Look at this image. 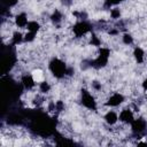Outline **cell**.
Returning a JSON list of instances; mask_svg holds the SVG:
<instances>
[{
  "mask_svg": "<svg viewBox=\"0 0 147 147\" xmlns=\"http://www.w3.org/2000/svg\"><path fill=\"white\" fill-rule=\"evenodd\" d=\"M68 67L67 63L57 57V56H54L52 57L49 61H48V64H47V68H48V71L52 74V76L56 79H63L67 77V70H68Z\"/></svg>",
  "mask_w": 147,
  "mask_h": 147,
  "instance_id": "1",
  "label": "cell"
},
{
  "mask_svg": "<svg viewBox=\"0 0 147 147\" xmlns=\"http://www.w3.org/2000/svg\"><path fill=\"white\" fill-rule=\"evenodd\" d=\"M110 55H111V49L110 48L105 47V46L99 47L96 56L92 61H90V67L95 68V69H102V68L107 67V64L109 62V59H110Z\"/></svg>",
  "mask_w": 147,
  "mask_h": 147,
  "instance_id": "2",
  "label": "cell"
},
{
  "mask_svg": "<svg viewBox=\"0 0 147 147\" xmlns=\"http://www.w3.org/2000/svg\"><path fill=\"white\" fill-rule=\"evenodd\" d=\"M79 101H80L82 107H84L87 110L96 111L99 108V102L95 98V94L88 88H82Z\"/></svg>",
  "mask_w": 147,
  "mask_h": 147,
  "instance_id": "3",
  "label": "cell"
},
{
  "mask_svg": "<svg viewBox=\"0 0 147 147\" xmlns=\"http://www.w3.org/2000/svg\"><path fill=\"white\" fill-rule=\"evenodd\" d=\"M93 30V24L87 20H78L71 26V32L76 38H84L88 36Z\"/></svg>",
  "mask_w": 147,
  "mask_h": 147,
  "instance_id": "4",
  "label": "cell"
},
{
  "mask_svg": "<svg viewBox=\"0 0 147 147\" xmlns=\"http://www.w3.org/2000/svg\"><path fill=\"white\" fill-rule=\"evenodd\" d=\"M125 101H126V96L122 92L116 91V92L110 93L106 98V100L103 102V106L106 108H115V109H117V108L123 107Z\"/></svg>",
  "mask_w": 147,
  "mask_h": 147,
  "instance_id": "5",
  "label": "cell"
},
{
  "mask_svg": "<svg viewBox=\"0 0 147 147\" xmlns=\"http://www.w3.org/2000/svg\"><path fill=\"white\" fill-rule=\"evenodd\" d=\"M130 127V131L132 134L134 136H144L147 131V119L146 117L144 116H140V115H137L136 118L133 119V122L129 125Z\"/></svg>",
  "mask_w": 147,
  "mask_h": 147,
  "instance_id": "6",
  "label": "cell"
},
{
  "mask_svg": "<svg viewBox=\"0 0 147 147\" xmlns=\"http://www.w3.org/2000/svg\"><path fill=\"white\" fill-rule=\"evenodd\" d=\"M137 113L134 111V109L131 106H124L121 107V110H118V117H119V124L126 125L129 126L133 119L136 118Z\"/></svg>",
  "mask_w": 147,
  "mask_h": 147,
  "instance_id": "7",
  "label": "cell"
},
{
  "mask_svg": "<svg viewBox=\"0 0 147 147\" xmlns=\"http://www.w3.org/2000/svg\"><path fill=\"white\" fill-rule=\"evenodd\" d=\"M102 119L105 124L109 127H115L119 123V117H118V110L115 108H107V110L102 115Z\"/></svg>",
  "mask_w": 147,
  "mask_h": 147,
  "instance_id": "8",
  "label": "cell"
},
{
  "mask_svg": "<svg viewBox=\"0 0 147 147\" xmlns=\"http://www.w3.org/2000/svg\"><path fill=\"white\" fill-rule=\"evenodd\" d=\"M20 82H21V85L23 86V88L28 92H32L38 86V82L36 80V78L33 77V75L31 72L23 74L20 78Z\"/></svg>",
  "mask_w": 147,
  "mask_h": 147,
  "instance_id": "9",
  "label": "cell"
},
{
  "mask_svg": "<svg viewBox=\"0 0 147 147\" xmlns=\"http://www.w3.org/2000/svg\"><path fill=\"white\" fill-rule=\"evenodd\" d=\"M29 21H30L29 20V16H28V14L25 11H20L17 14H15L14 17H13L14 25L18 30H25Z\"/></svg>",
  "mask_w": 147,
  "mask_h": 147,
  "instance_id": "10",
  "label": "cell"
},
{
  "mask_svg": "<svg viewBox=\"0 0 147 147\" xmlns=\"http://www.w3.org/2000/svg\"><path fill=\"white\" fill-rule=\"evenodd\" d=\"M146 51L141 46H134L132 49V56L137 64H144L146 63Z\"/></svg>",
  "mask_w": 147,
  "mask_h": 147,
  "instance_id": "11",
  "label": "cell"
},
{
  "mask_svg": "<svg viewBox=\"0 0 147 147\" xmlns=\"http://www.w3.org/2000/svg\"><path fill=\"white\" fill-rule=\"evenodd\" d=\"M49 22L54 25V26H59L62 24L63 20H64V15H63V11L60 10L59 8H55L51 14H49Z\"/></svg>",
  "mask_w": 147,
  "mask_h": 147,
  "instance_id": "12",
  "label": "cell"
},
{
  "mask_svg": "<svg viewBox=\"0 0 147 147\" xmlns=\"http://www.w3.org/2000/svg\"><path fill=\"white\" fill-rule=\"evenodd\" d=\"M37 90H38V93H40L41 95H46L52 91V84L47 79H42V80L38 82Z\"/></svg>",
  "mask_w": 147,
  "mask_h": 147,
  "instance_id": "13",
  "label": "cell"
},
{
  "mask_svg": "<svg viewBox=\"0 0 147 147\" xmlns=\"http://www.w3.org/2000/svg\"><path fill=\"white\" fill-rule=\"evenodd\" d=\"M10 41L15 46H20V45L24 44V33L18 29L15 30L10 36Z\"/></svg>",
  "mask_w": 147,
  "mask_h": 147,
  "instance_id": "14",
  "label": "cell"
},
{
  "mask_svg": "<svg viewBox=\"0 0 147 147\" xmlns=\"http://www.w3.org/2000/svg\"><path fill=\"white\" fill-rule=\"evenodd\" d=\"M87 38H88V44H90L91 46L96 47V48H99V47L102 46V39H101V37H100L98 33H95L94 31H92V32L88 34Z\"/></svg>",
  "mask_w": 147,
  "mask_h": 147,
  "instance_id": "15",
  "label": "cell"
},
{
  "mask_svg": "<svg viewBox=\"0 0 147 147\" xmlns=\"http://www.w3.org/2000/svg\"><path fill=\"white\" fill-rule=\"evenodd\" d=\"M121 41L125 46H133L134 45V37L131 32L124 31L121 33Z\"/></svg>",
  "mask_w": 147,
  "mask_h": 147,
  "instance_id": "16",
  "label": "cell"
},
{
  "mask_svg": "<svg viewBox=\"0 0 147 147\" xmlns=\"http://www.w3.org/2000/svg\"><path fill=\"white\" fill-rule=\"evenodd\" d=\"M41 28H42V25H41V23L39 21H37V20H30L25 30L26 31L34 32V33H39L41 31Z\"/></svg>",
  "mask_w": 147,
  "mask_h": 147,
  "instance_id": "17",
  "label": "cell"
},
{
  "mask_svg": "<svg viewBox=\"0 0 147 147\" xmlns=\"http://www.w3.org/2000/svg\"><path fill=\"white\" fill-rule=\"evenodd\" d=\"M109 17L113 21H119L122 18V9L119 8V6H115L109 9Z\"/></svg>",
  "mask_w": 147,
  "mask_h": 147,
  "instance_id": "18",
  "label": "cell"
},
{
  "mask_svg": "<svg viewBox=\"0 0 147 147\" xmlns=\"http://www.w3.org/2000/svg\"><path fill=\"white\" fill-rule=\"evenodd\" d=\"M91 91H93V93H100L103 90V84L98 80V79H93L91 82Z\"/></svg>",
  "mask_w": 147,
  "mask_h": 147,
  "instance_id": "19",
  "label": "cell"
},
{
  "mask_svg": "<svg viewBox=\"0 0 147 147\" xmlns=\"http://www.w3.org/2000/svg\"><path fill=\"white\" fill-rule=\"evenodd\" d=\"M37 36L38 33H34V32H31V31H26L24 32V44H31L36 39H37Z\"/></svg>",
  "mask_w": 147,
  "mask_h": 147,
  "instance_id": "20",
  "label": "cell"
},
{
  "mask_svg": "<svg viewBox=\"0 0 147 147\" xmlns=\"http://www.w3.org/2000/svg\"><path fill=\"white\" fill-rule=\"evenodd\" d=\"M126 0H105V7L110 9L111 7H115V6H119L121 3L125 2Z\"/></svg>",
  "mask_w": 147,
  "mask_h": 147,
  "instance_id": "21",
  "label": "cell"
},
{
  "mask_svg": "<svg viewBox=\"0 0 147 147\" xmlns=\"http://www.w3.org/2000/svg\"><path fill=\"white\" fill-rule=\"evenodd\" d=\"M65 110V103L63 100H55V113H62Z\"/></svg>",
  "mask_w": 147,
  "mask_h": 147,
  "instance_id": "22",
  "label": "cell"
},
{
  "mask_svg": "<svg viewBox=\"0 0 147 147\" xmlns=\"http://www.w3.org/2000/svg\"><path fill=\"white\" fill-rule=\"evenodd\" d=\"M1 1H2V3H3L8 9L15 8V7L18 5V2H20V0H1Z\"/></svg>",
  "mask_w": 147,
  "mask_h": 147,
  "instance_id": "23",
  "label": "cell"
},
{
  "mask_svg": "<svg viewBox=\"0 0 147 147\" xmlns=\"http://www.w3.org/2000/svg\"><path fill=\"white\" fill-rule=\"evenodd\" d=\"M60 3L64 8H70L74 5V0H60Z\"/></svg>",
  "mask_w": 147,
  "mask_h": 147,
  "instance_id": "24",
  "label": "cell"
},
{
  "mask_svg": "<svg viewBox=\"0 0 147 147\" xmlns=\"http://www.w3.org/2000/svg\"><path fill=\"white\" fill-rule=\"evenodd\" d=\"M140 87H141V91H142V92L147 93V76L141 80V83H140Z\"/></svg>",
  "mask_w": 147,
  "mask_h": 147,
  "instance_id": "25",
  "label": "cell"
},
{
  "mask_svg": "<svg viewBox=\"0 0 147 147\" xmlns=\"http://www.w3.org/2000/svg\"><path fill=\"white\" fill-rule=\"evenodd\" d=\"M146 62H147V55H146Z\"/></svg>",
  "mask_w": 147,
  "mask_h": 147,
  "instance_id": "26",
  "label": "cell"
}]
</instances>
